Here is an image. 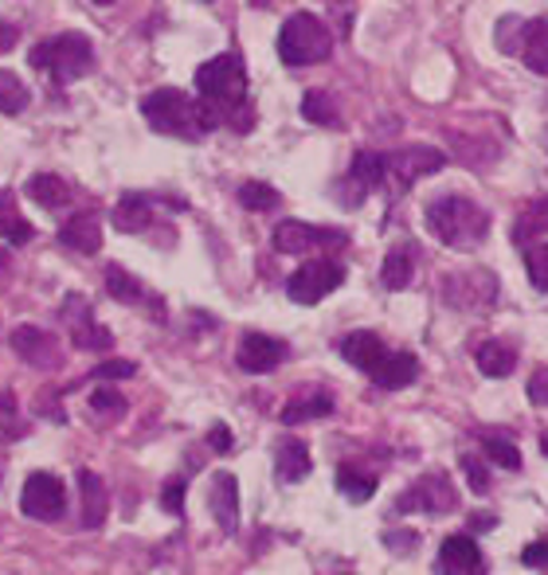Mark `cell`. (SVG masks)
Wrapping results in <instances>:
<instances>
[{
    "instance_id": "6da1fadb",
    "label": "cell",
    "mask_w": 548,
    "mask_h": 575,
    "mask_svg": "<svg viewBox=\"0 0 548 575\" xmlns=\"http://www.w3.org/2000/svg\"><path fill=\"white\" fill-rule=\"evenodd\" d=\"M196 91L205 98V106L220 121H235L240 133H247L252 118H243V106H247V67L235 51H223V56L208 59L205 67H196Z\"/></svg>"
},
{
    "instance_id": "7a4b0ae2",
    "label": "cell",
    "mask_w": 548,
    "mask_h": 575,
    "mask_svg": "<svg viewBox=\"0 0 548 575\" xmlns=\"http://www.w3.org/2000/svg\"><path fill=\"white\" fill-rule=\"evenodd\" d=\"M141 118L158 133H165V138H185V141H200L220 121L205 106V98H188L185 91H173V86L149 91L141 98Z\"/></svg>"
},
{
    "instance_id": "3957f363",
    "label": "cell",
    "mask_w": 548,
    "mask_h": 575,
    "mask_svg": "<svg viewBox=\"0 0 548 575\" xmlns=\"http://www.w3.org/2000/svg\"><path fill=\"white\" fill-rule=\"evenodd\" d=\"M423 220H428V232L435 235L439 243L458 247V251L478 247V243L486 239V232H490L486 208H478L475 200H466V196H439V200L428 204Z\"/></svg>"
},
{
    "instance_id": "277c9868",
    "label": "cell",
    "mask_w": 548,
    "mask_h": 575,
    "mask_svg": "<svg viewBox=\"0 0 548 575\" xmlns=\"http://www.w3.org/2000/svg\"><path fill=\"white\" fill-rule=\"evenodd\" d=\"M32 67H39L44 74H51L59 86L79 83L86 71L94 67V44L83 32H63V36H51L44 44L32 47Z\"/></svg>"
},
{
    "instance_id": "5b68a950",
    "label": "cell",
    "mask_w": 548,
    "mask_h": 575,
    "mask_svg": "<svg viewBox=\"0 0 548 575\" xmlns=\"http://www.w3.org/2000/svg\"><path fill=\"white\" fill-rule=\"evenodd\" d=\"M334 51V36L314 12H294L279 28V59L287 67H310L329 59Z\"/></svg>"
},
{
    "instance_id": "8992f818",
    "label": "cell",
    "mask_w": 548,
    "mask_h": 575,
    "mask_svg": "<svg viewBox=\"0 0 548 575\" xmlns=\"http://www.w3.org/2000/svg\"><path fill=\"white\" fill-rule=\"evenodd\" d=\"M345 282V267L337 259H310L306 267H298L287 282V297L298 306H317L322 297H329Z\"/></svg>"
},
{
    "instance_id": "52a82bcc",
    "label": "cell",
    "mask_w": 548,
    "mask_h": 575,
    "mask_svg": "<svg viewBox=\"0 0 548 575\" xmlns=\"http://www.w3.org/2000/svg\"><path fill=\"white\" fill-rule=\"evenodd\" d=\"M458 505V493L455 485H451V478L446 473H423L416 485H408V490L396 497V513H451Z\"/></svg>"
},
{
    "instance_id": "ba28073f",
    "label": "cell",
    "mask_w": 548,
    "mask_h": 575,
    "mask_svg": "<svg viewBox=\"0 0 548 575\" xmlns=\"http://www.w3.org/2000/svg\"><path fill=\"white\" fill-rule=\"evenodd\" d=\"M63 325H67V333H71L74 349H83V353H106V349L114 344V333L106 329V325L94 321L91 302L79 294L63 297Z\"/></svg>"
},
{
    "instance_id": "9c48e42d",
    "label": "cell",
    "mask_w": 548,
    "mask_h": 575,
    "mask_svg": "<svg viewBox=\"0 0 548 575\" xmlns=\"http://www.w3.org/2000/svg\"><path fill=\"white\" fill-rule=\"evenodd\" d=\"M67 509V490L56 473H32L20 490V513L32 520H59Z\"/></svg>"
},
{
    "instance_id": "30bf717a",
    "label": "cell",
    "mask_w": 548,
    "mask_h": 575,
    "mask_svg": "<svg viewBox=\"0 0 548 575\" xmlns=\"http://www.w3.org/2000/svg\"><path fill=\"white\" fill-rule=\"evenodd\" d=\"M349 235L334 232V227H314V223L302 220H282L275 227V251L279 255H306L317 251V247H345Z\"/></svg>"
},
{
    "instance_id": "8fae6325",
    "label": "cell",
    "mask_w": 548,
    "mask_h": 575,
    "mask_svg": "<svg viewBox=\"0 0 548 575\" xmlns=\"http://www.w3.org/2000/svg\"><path fill=\"white\" fill-rule=\"evenodd\" d=\"M9 341H12V353H16L24 364H32V368L51 372V368L63 364V353H59L56 337L47 333V329H36V325H16Z\"/></svg>"
},
{
    "instance_id": "7c38bea8",
    "label": "cell",
    "mask_w": 548,
    "mask_h": 575,
    "mask_svg": "<svg viewBox=\"0 0 548 575\" xmlns=\"http://www.w3.org/2000/svg\"><path fill=\"white\" fill-rule=\"evenodd\" d=\"M388 165H392L396 185L408 188V185H416V180H423V177H435L439 168L446 165V153L443 149H435V145H408V149H400V153H392Z\"/></svg>"
},
{
    "instance_id": "4fadbf2b",
    "label": "cell",
    "mask_w": 548,
    "mask_h": 575,
    "mask_svg": "<svg viewBox=\"0 0 548 575\" xmlns=\"http://www.w3.org/2000/svg\"><path fill=\"white\" fill-rule=\"evenodd\" d=\"M290 356L287 341H279V337H267V333H243L240 341V353H235V361H240L243 372H252V376H263V372H275L282 361Z\"/></svg>"
},
{
    "instance_id": "5bb4252c",
    "label": "cell",
    "mask_w": 548,
    "mask_h": 575,
    "mask_svg": "<svg viewBox=\"0 0 548 575\" xmlns=\"http://www.w3.org/2000/svg\"><path fill=\"white\" fill-rule=\"evenodd\" d=\"M208 509H212L215 525H220L228 537L240 532V482H235V473L220 470L212 478V490H208Z\"/></svg>"
},
{
    "instance_id": "9a60e30c",
    "label": "cell",
    "mask_w": 548,
    "mask_h": 575,
    "mask_svg": "<svg viewBox=\"0 0 548 575\" xmlns=\"http://www.w3.org/2000/svg\"><path fill=\"white\" fill-rule=\"evenodd\" d=\"M482 567V552L470 537H446L439 544V560H435V572L439 575H470Z\"/></svg>"
},
{
    "instance_id": "2e32d148",
    "label": "cell",
    "mask_w": 548,
    "mask_h": 575,
    "mask_svg": "<svg viewBox=\"0 0 548 575\" xmlns=\"http://www.w3.org/2000/svg\"><path fill=\"white\" fill-rule=\"evenodd\" d=\"M392 173L388 157L384 153H372V149H361L353 157V165H349V185H353V196H349V204H361L364 192H372V188L381 185L384 177Z\"/></svg>"
},
{
    "instance_id": "e0dca14e",
    "label": "cell",
    "mask_w": 548,
    "mask_h": 575,
    "mask_svg": "<svg viewBox=\"0 0 548 575\" xmlns=\"http://www.w3.org/2000/svg\"><path fill=\"white\" fill-rule=\"evenodd\" d=\"M337 349H341L345 361L353 364V368H361V372H372L376 364L384 361V356H388L384 341L376 333H369V329H357V333L341 337V344H337Z\"/></svg>"
},
{
    "instance_id": "ac0fdd59",
    "label": "cell",
    "mask_w": 548,
    "mask_h": 575,
    "mask_svg": "<svg viewBox=\"0 0 548 575\" xmlns=\"http://www.w3.org/2000/svg\"><path fill=\"white\" fill-rule=\"evenodd\" d=\"M59 243L71 247V251H79V255H94L98 247H103V223L94 220L91 212L71 215V220L59 227Z\"/></svg>"
},
{
    "instance_id": "d6986e66",
    "label": "cell",
    "mask_w": 548,
    "mask_h": 575,
    "mask_svg": "<svg viewBox=\"0 0 548 575\" xmlns=\"http://www.w3.org/2000/svg\"><path fill=\"white\" fill-rule=\"evenodd\" d=\"M369 376H372V384H376V388L400 391V388H408V384H416L419 361L411 353H388L381 364H376V368L369 372Z\"/></svg>"
},
{
    "instance_id": "ffe728a7",
    "label": "cell",
    "mask_w": 548,
    "mask_h": 575,
    "mask_svg": "<svg viewBox=\"0 0 548 575\" xmlns=\"http://www.w3.org/2000/svg\"><path fill=\"white\" fill-rule=\"evenodd\" d=\"M314 462H310V450L302 438H282L279 450H275V473H279V482L294 485L302 478H310Z\"/></svg>"
},
{
    "instance_id": "44dd1931",
    "label": "cell",
    "mask_w": 548,
    "mask_h": 575,
    "mask_svg": "<svg viewBox=\"0 0 548 575\" xmlns=\"http://www.w3.org/2000/svg\"><path fill=\"white\" fill-rule=\"evenodd\" d=\"M334 415V396L329 391H306V396H294L287 408L279 411V419L287 427H298V423H310V419H326Z\"/></svg>"
},
{
    "instance_id": "7402d4cb",
    "label": "cell",
    "mask_w": 548,
    "mask_h": 575,
    "mask_svg": "<svg viewBox=\"0 0 548 575\" xmlns=\"http://www.w3.org/2000/svg\"><path fill=\"white\" fill-rule=\"evenodd\" d=\"M475 364L482 376L502 380V376H510V372L517 368V349H513L510 341H482L475 344Z\"/></svg>"
},
{
    "instance_id": "603a6c76",
    "label": "cell",
    "mask_w": 548,
    "mask_h": 575,
    "mask_svg": "<svg viewBox=\"0 0 548 575\" xmlns=\"http://www.w3.org/2000/svg\"><path fill=\"white\" fill-rule=\"evenodd\" d=\"M24 192H28L32 204H39L44 212H56V208L71 204V188H67V180L56 177V173H36Z\"/></svg>"
},
{
    "instance_id": "cb8c5ba5",
    "label": "cell",
    "mask_w": 548,
    "mask_h": 575,
    "mask_svg": "<svg viewBox=\"0 0 548 575\" xmlns=\"http://www.w3.org/2000/svg\"><path fill=\"white\" fill-rule=\"evenodd\" d=\"M79 490H83V529H98L106 520V485L94 470H79Z\"/></svg>"
},
{
    "instance_id": "d4e9b609",
    "label": "cell",
    "mask_w": 548,
    "mask_h": 575,
    "mask_svg": "<svg viewBox=\"0 0 548 575\" xmlns=\"http://www.w3.org/2000/svg\"><path fill=\"white\" fill-rule=\"evenodd\" d=\"M153 223V196L145 192H126L114 208V227L118 232H141Z\"/></svg>"
},
{
    "instance_id": "484cf974",
    "label": "cell",
    "mask_w": 548,
    "mask_h": 575,
    "mask_svg": "<svg viewBox=\"0 0 548 575\" xmlns=\"http://www.w3.org/2000/svg\"><path fill=\"white\" fill-rule=\"evenodd\" d=\"M416 247L411 243H400V247H392L384 255V267H381V282L384 290H408L411 274H416Z\"/></svg>"
},
{
    "instance_id": "4316f807",
    "label": "cell",
    "mask_w": 548,
    "mask_h": 575,
    "mask_svg": "<svg viewBox=\"0 0 548 575\" xmlns=\"http://www.w3.org/2000/svg\"><path fill=\"white\" fill-rule=\"evenodd\" d=\"M0 239H9L12 247H24L32 239V223L20 215L16 192H9V188H0Z\"/></svg>"
},
{
    "instance_id": "83f0119b",
    "label": "cell",
    "mask_w": 548,
    "mask_h": 575,
    "mask_svg": "<svg viewBox=\"0 0 548 575\" xmlns=\"http://www.w3.org/2000/svg\"><path fill=\"white\" fill-rule=\"evenodd\" d=\"M521 56L529 63V71L548 79V16L525 24V39H521Z\"/></svg>"
},
{
    "instance_id": "f1b7e54d",
    "label": "cell",
    "mask_w": 548,
    "mask_h": 575,
    "mask_svg": "<svg viewBox=\"0 0 548 575\" xmlns=\"http://www.w3.org/2000/svg\"><path fill=\"white\" fill-rule=\"evenodd\" d=\"M540 235H548V196L533 200V204L521 212L517 227H513V243H521V247H533V239L540 243Z\"/></svg>"
},
{
    "instance_id": "f546056e",
    "label": "cell",
    "mask_w": 548,
    "mask_h": 575,
    "mask_svg": "<svg viewBox=\"0 0 548 575\" xmlns=\"http://www.w3.org/2000/svg\"><path fill=\"white\" fill-rule=\"evenodd\" d=\"M337 490L353 505H364L376 493V473H364L357 466H337Z\"/></svg>"
},
{
    "instance_id": "4dcf8cb0",
    "label": "cell",
    "mask_w": 548,
    "mask_h": 575,
    "mask_svg": "<svg viewBox=\"0 0 548 575\" xmlns=\"http://www.w3.org/2000/svg\"><path fill=\"white\" fill-rule=\"evenodd\" d=\"M106 294H110L114 302H121V306H141V302H145L141 282L121 267H106Z\"/></svg>"
},
{
    "instance_id": "1f68e13d",
    "label": "cell",
    "mask_w": 548,
    "mask_h": 575,
    "mask_svg": "<svg viewBox=\"0 0 548 575\" xmlns=\"http://www.w3.org/2000/svg\"><path fill=\"white\" fill-rule=\"evenodd\" d=\"M482 450L493 458V462L502 466V470H510V473L521 470V450H517V443H513V438H505V435H482Z\"/></svg>"
},
{
    "instance_id": "d6a6232c",
    "label": "cell",
    "mask_w": 548,
    "mask_h": 575,
    "mask_svg": "<svg viewBox=\"0 0 548 575\" xmlns=\"http://www.w3.org/2000/svg\"><path fill=\"white\" fill-rule=\"evenodd\" d=\"M302 118L314 121V126H334L337 121V103L329 98L326 91H310L302 98Z\"/></svg>"
},
{
    "instance_id": "836d02e7",
    "label": "cell",
    "mask_w": 548,
    "mask_h": 575,
    "mask_svg": "<svg viewBox=\"0 0 548 575\" xmlns=\"http://www.w3.org/2000/svg\"><path fill=\"white\" fill-rule=\"evenodd\" d=\"M28 106V86L12 71H0V114H20Z\"/></svg>"
},
{
    "instance_id": "e575fe53",
    "label": "cell",
    "mask_w": 548,
    "mask_h": 575,
    "mask_svg": "<svg viewBox=\"0 0 548 575\" xmlns=\"http://www.w3.org/2000/svg\"><path fill=\"white\" fill-rule=\"evenodd\" d=\"M240 204L247 208V212H270V208H279V192L270 185H259V180H247V185L240 188Z\"/></svg>"
},
{
    "instance_id": "d590c367",
    "label": "cell",
    "mask_w": 548,
    "mask_h": 575,
    "mask_svg": "<svg viewBox=\"0 0 548 575\" xmlns=\"http://www.w3.org/2000/svg\"><path fill=\"white\" fill-rule=\"evenodd\" d=\"M525 270H529L533 290L548 294V243H533L529 251H525Z\"/></svg>"
},
{
    "instance_id": "8d00e7d4",
    "label": "cell",
    "mask_w": 548,
    "mask_h": 575,
    "mask_svg": "<svg viewBox=\"0 0 548 575\" xmlns=\"http://www.w3.org/2000/svg\"><path fill=\"white\" fill-rule=\"evenodd\" d=\"M91 411L103 419H121L126 415V396L118 388H98L91 396Z\"/></svg>"
},
{
    "instance_id": "74e56055",
    "label": "cell",
    "mask_w": 548,
    "mask_h": 575,
    "mask_svg": "<svg viewBox=\"0 0 548 575\" xmlns=\"http://www.w3.org/2000/svg\"><path fill=\"white\" fill-rule=\"evenodd\" d=\"M185 490H188L185 478H168L165 490H161V509L180 517V513H185Z\"/></svg>"
},
{
    "instance_id": "f35d334b",
    "label": "cell",
    "mask_w": 548,
    "mask_h": 575,
    "mask_svg": "<svg viewBox=\"0 0 548 575\" xmlns=\"http://www.w3.org/2000/svg\"><path fill=\"white\" fill-rule=\"evenodd\" d=\"M458 462H463V473H466V482H470V490H475V493H486V490H490V470H486L482 458L463 455Z\"/></svg>"
},
{
    "instance_id": "ab89813d",
    "label": "cell",
    "mask_w": 548,
    "mask_h": 575,
    "mask_svg": "<svg viewBox=\"0 0 548 575\" xmlns=\"http://www.w3.org/2000/svg\"><path fill=\"white\" fill-rule=\"evenodd\" d=\"M133 372H138V364L133 361H106V364H98L91 376L94 380H130Z\"/></svg>"
},
{
    "instance_id": "60d3db41",
    "label": "cell",
    "mask_w": 548,
    "mask_h": 575,
    "mask_svg": "<svg viewBox=\"0 0 548 575\" xmlns=\"http://www.w3.org/2000/svg\"><path fill=\"white\" fill-rule=\"evenodd\" d=\"M208 446H212L215 455H232V446H235L232 431L223 427V423H215V427H212V431H208Z\"/></svg>"
},
{
    "instance_id": "b9f144b4",
    "label": "cell",
    "mask_w": 548,
    "mask_h": 575,
    "mask_svg": "<svg viewBox=\"0 0 548 575\" xmlns=\"http://www.w3.org/2000/svg\"><path fill=\"white\" fill-rule=\"evenodd\" d=\"M521 564L525 567H548V540H533V544L521 552Z\"/></svg>"
},
{
    "instance_id": "7bdbcfd3",
    "label": "cell",
    "mask_w": 548,
    "mask_h": 575,
    "mask_svg": "<svg viewBox=\"0 0 548 575\" xmlns=\"http://www.w3.org/2000/svg\"><path fill=\"white\" fill-rule=\"evenodd\" d=\"M529 399L537 408H548V368H537L529 380Z\"/></svg>"
},
{
    "instance_id": "ee69618b",
    "label": "cell",
    "mask_w": 548,
    "mask_h": 575,
    "mask_svg": "<svg viewBox=\"0 0 548 575\" xmlns=\"http://www.w3.org/2000/svg\"><path fill=\"white\" fill-rule=\"evenodd\" d=\"M384 544L396 548V552H408V548L419 544V537H416V529H411V532H388V537H384Z\"/></svg>"
},
{
    "instance_id": "f6af8a7d",
    "label": "cell",
    "mask_w": 548,
    "mask_h": 575,
    "mask_svg": "<svg viewBox=\"0 0 548 575\" xmlns=\"http://www.w3.org/2000/svg\"><path fill=\"white\" fill-rule=\"evenodd\" d=\"M16 39H20V32L12 28V24H0V56H9L12 47H16Z\"/></svg>"
},
{
    "instance_id": "bcb514c9",
    "label": "cell",
    "mask_w": 548,
    "mask_h": 575,
    "mask_svg": "<svg viewBox=\"0 0 548 575\" xmlns=\"http://www.w3.org/2000/svg\"><path fill=\"white\" fill-rule=\"evenodd\" d=\"M493 525H498V513H475V517H470V529L475 532H490Z\"/></svg>"
},
{
    "instance_id": "7dc6e473",
    "label": "cell",
    "mask_w": 548,
    "mask_h": 575,
    "mask_svg": "<svg viewBox=\"0 0 548 575\" xmlns=\"http://www.w3.org/2000/svg\"><path fill=\"white\" fill-rule=\"evenodd\" d=\"M9 267V251H4V247H0V270Z\"/></svg>"
},
{
    "instance_id": "c3c4849f",
    "label": "cell",
    "mask_w": 548,
    "mask_h": 575,
    "mask_svg": "<svg viewBox=\"0 0 548 575\" xmlns=\"http://www.w3.org/2000/svg\"><path fill=\"white\" fill-rule=\"evenodd\" d=\"M540 455H548V435H540Z\"/></svg>"
},
{
    "instance_id": "681fc988",
    "label": "cell",
    "mask_w": 548,
    "mask_h": 575,
    "mask_svg": "<svg viewBox=\"0 0 548 575\" xmlns=\"http://www.w3.org/2000/svg\"><path fill=\"white\" fill-rule=\"evenodd\" d=\"M94 4H118V0H94Z\"/></svg>"
},
{
    "instance_id": "f907efd6",
    "label": "cell",
    "mask_w": 548,
    "mask_h": 575,
    "mask_svg": "<svg viewBox=\"0 0 548 575\" xmlns=\"http://www.w3.org/2000/svg\"><path fill=\"white\" fill-rule=\"evenodd\" d=\"M470 575H482V567H478V572H470Z\"/></svg>"
},
{
    "instance_id": "816d5d0a",
    "label": "cell",
    "mask_w": 548,
    "mask_h": 575,
    "mask_svg": "<svg viewBox=\"0 0 548 575\" xmlns=\"http://www.w3.org/2000/svg\"><path fill=\"white\" fill-rule=\"evenodd\" d=\"M341 575H353V572H341Z\"/></svg>"
}]
</instances>
